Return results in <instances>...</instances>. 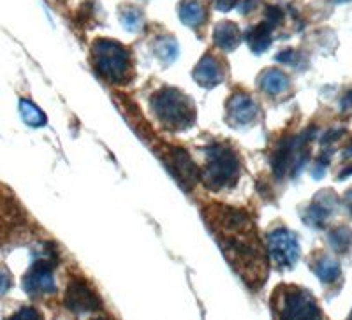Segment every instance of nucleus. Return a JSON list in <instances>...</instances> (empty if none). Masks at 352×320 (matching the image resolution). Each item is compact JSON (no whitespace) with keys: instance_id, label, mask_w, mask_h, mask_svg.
Segmentation results:
<instances>
[{"instance_id":"nucleus-1","label":"nucleus","mask_w":352,"mask_h":320,"mask_svg":"<svg viewBox=\"0 0 352 320\" xmlns=\"http://www.w3.org/2000/svg\"><path fill=\"white\" fill-rule=\"evenodd\" d=\"M203 213L220 250L241 280L252 288L264 285L268 253L248 213L224 205H210Z\"/></svg>"},{"instance_id":"nucleus-2","label":"nucleus","mask_w":352,"mask_h":320,"mask_svg":"<svg viewBox=\"0 0 352 320\" xmlns=\"http://www.w3.org/2000/svg\"><path fill=\"white\" fill-rule=\"evenodd\" d=\"M204 153L206 165L199 171V180H203L204 187L213 192L234 187L240 178V159L236 152L228 144L217 143L204 150Z\"/></svg>"},{"instance_id":"nucleus-3","label":"nucleus","mask_w":352,"mask_h":320,"mask_svg":"<svg viewBox=\"0 0 352 320\" xmlns=\"http://www.w3.org/2000/svg\"><path fill=\"white\" fill-rule=\"evenodd\" d=\"M153 115L169 130H185L192 127L196 120L194 102L184 92L176 89L157 90L150 97Z\"/></svg>"},{"instance_id":"nucleus-4","label":"nucleus","mask_w":352,"mask_h":320,"mask_svg":"<svg viewBox=\"0 0 352 320\" xmlns=\"http://www.w3.org/2000/svg\"><path fill=\"white\" fill-rule=\"evenodd\" d=\"M92 64L102 80L124 84L132 78L131 52L111 39H97L92 46Z\"/></svg>"},{"instance_id":"nucleus-5","label":"nucleus","mask_w":352,"mask_h":320,"mask_svg":"<svg viewBox=\"0 0 352 320\" xmlns=\"http://www.w3.org/2000/svg\"><path fill=\"white\" fill-rule=\"evenodd\" d=\"M316 128H308L307 133L300 136H289L278 141L275 152L272 157V168L278 180L285 178L287 174L296 176L307 164L310 150L308 143L314 139Z\"/></svg>"},{"instance_id":"nucleus-6","label":"nucleus","mask_w":352,"mask_h":320,"mask_svg":"<svg viewBox=\"0 0 352 320\" xmlns=\"http://www.w3.org/2000/svg\"><path fill=\"white\" fill-rule=\"evenodd\" d=\"M276 297V315L282 319H319L320 310L314 296L303 288L282 287Z\"/></svg>"},{"instance_id":"nucleus-7","label":"nucleus","mask_w":352,"mask_h":320,"mask_svg":"<svg viewBox=\"0 0 352 320\" xmlns=\"http://www.w3.org/2000/svg\"><path fill=\"white\" fill-rule=\"evenodd\" d=\"M160 159L185 192H190L196 187V183L199 181V169L184 148L164 144L162 152H160Z\"/></svg>"},{"instance_id":"nucleus-8","label":"nucleus","mask_w":352,"mask_h":320,"mask_svg":"<svg viewBox=\"0 0 352 320\" xmlns=\"http://www.w3.org/2000/svg\"><path fill=\"white\" fill-rule=\"evenodd\" d=\"M56 257L53 250H46V255L37 259L28 269L27 275L23 276V288L30 296H43V294L55 293V276H53V268H55Z\"/></svg>"},{"instance_id":"nucleus-9","label":"nucleus","mask_w":352,"mask_h":320,"mask_svg":"<svg viewBox=\"0 0 352 320\" xmlns=\"http://www.w3.org/2000/svg\"><path fill=\"white\" fill-rule=\"evenodd\" d=\"M268 252L278 268L289 269L300 259V243L287 229H276L268 234Z\"/></svg>"},{"instance_id":"nucleus-10","label":"nucleus","mask_w":352,"mask_h":320,"mask_svg":"<svg viewBox=\"0 0 352 320\" xmlns=\"http://www.w3.org/2000/svg\"><path fill=\"white\" fill-rule=\"evenodd\" d=\"M65 306L74 313H92L102 308L99 296L90 285L81 278H74L69 282L65 293Z\"/></svg>"},{"instance_id":"nucleus-11","label":"nucleus","mask_w":352,"mask_h":320,"mask_svg":"<svg viewBox=\"0 0 352 320\" xmlns=\"http://www.w3.org/2000/svg\"><path fill=\"white\" fill-rule=\"evenodd\" d=\"M336 205H338V197L331 190H322L320 194H317L316 199L312 201V205L305 209V224L314 229H322L328 222L329 215L335 212Z\"/></svg>"},{"instance_id":"nucleus-12","label":"nucleus","mask_w":352,"mask_h":320,"mask_svg":"<svg viewBox=\"0 0 352 320\" xmlns=\"http://www.w3.org/2000/svg\"><path fill=\"white\" fill-rule=\"evenodd\" d=\"M259 115V108L250 95L238 92L228 100V118L234 125L252 124Z\"/></svg>"},{"instance_id":"nucleus-13","label":"nucleus","mask_w":352,"mask_h":320,"mask_svg":"<svg viewBox=\"0 0 352 320\" xmlns=\"http://www.w3.org/2000/svg\"><path fill=\"white\" fill-rule=\"evenodd\" d=\"M194 80L199 87L203 89H213L217 84H220L226 78V71L222 62L213 55H204L199 60V64L196 65L192 72Z\"/></svg>"},{"instance_id":"nucleus-14","label":"nucleus","mask_w":352,"mask_h":320,"mask_svg":"<svg viewBox=\"0 0 352 320\" xmlns=\"http://www.w3.org/2000/svg\"><path fill=\"white\" fill-rule=\"evenodd\" d=\"M21 224V213L11 197L0 194V236L11 234Z\"/></svg>"},{"instance_id":"nucleus-15","label":"nucleus","mask_w":352,"mask_h":320,"mask_svg":"<svg viewBox=\"0 0 352 320\" xmlns=\"http://www.w3.org/2000/svg\"><path fill=\"white\" fill-rule=\"evenodd\" d=\"M213 39H215V45L222 52H234L241 41L240 28L234 23H231V21H220L215 27Z\"/></svg>"},{"instance_id":"nucleus-16","label":"nucleus","mask_w":352,"mask_h":320,"mask_svg":"<svg viewBox=\"0 0 352 320\" xmlns=\"http://www.w3.org/2000/svg\"><path fill=\"white\" fill-rule=\"evenodd\" d=\"M259 89L268 95H280L289 89L287 74H284L280 69H266L261 72Z\"/></svg>"},{"instance_id":"nucleus-17","label":"nucleus","mask_w":352,"mask_h":320,"mask_svg":"<svg viewBox=\"0 0 352 320\" xmlns=\"http://www.w3.org/2000/svg\"><path fill=\"white\" fill-rule=\"evenodd\" d=\"M180 18L187 27L201 28L208 20V11L199 0H184L180 4Z\"/></svg>"},{"instance_id":"nucleus-18","label":"nucleus","mask_w":352,"mask_h":320,"mask_svg":"<svg viewBox=\"0 0 352 320\" xmlns=\"http://www.w3.org/2000/svg\"><path fill=\"white\" fill-rule=\"evenodd\" d=\"M273 25H270L268 21H263V23L256 25L247 32L245 39H247L248 46L254 53H263L270 48L272 45V32H273Z\"/></svg>"},{"instance_id":"nucleus-19","label":"nucleus","mask_w":352,"mask_h":320,"mask_svg":"<svg viewBox=\"0 0 352 320\" xmlns=\"http://www.w3.org/2000/svg\"><path fill=\"white\" fill-rule=\"evenodd\" d=\"M314 273H316V276L320 282L333 284V282L338 280V276L342 275V268L335 259H331V257H320L316 264H314Z\"/></svg>"},{"instance_id":"nucleus-20","label":"nucleus","mask_w":352,"mask_h":320,"mask_svg":"<svg viewBox=\"0 0 352 320\" xmlns=\"http://www.w3.org/2000/svg\"><path fill=\"white\" fill-rule=\"evenodd\" d=\"M328 243L336 253H347L352 247V229L338 225L328 232Z\"/></svg>"},{"instance_id":"nucleus-21","label":"nucleus","mask_w":352,"mask_h":320,"mask_svg":"<svg viewBox=\"0 0 352 320\" xmlns=\"http://www.w3.org/2000/svg\"><path fill=\"white\" fill-rule=\"evenodd\" d=\"M20 115L25 124L30 125V127H43L48 122L46 115L34 102H30L27 99L20 100Z\"/></svg>"},{"instance_id":"nucleus-22","label":"nucleus","mask_w":352,"mask_h":320,"mask_svg":"<svg viewBox=\"0 0 352 320\" xmlns=\"http://www.w3.org/2000/svg\"><path fill=\"white\" fill-rule=\"evenodd\" d=\"M153 52L159 56V60L164 65L173 64L178 56V45L173 37H160L153 46Z\"/></svg>"},{"instance_id":"nucleus-23","label":"nucleus","mask_w":352,"mask_h":320,"mask_svg":"<svg viewBox=\"0 0 352 320\" xmlns=\"http://www.w3.org/2000/svg\"><path fill=\"white\" fill-rule=\"evenodd\" d=\"M120 20L124 23V27L131 32H140L143 28V14L138 8H125L120 12Z\"/></svg>"},{"instance_id":"nucleus-24","label":"nucleus","mask_w":352,"mask_h":320,"mask_svg":"<svg viewBox=\"0 0 352 320\" xmlns=\"http://www.w3.org/2000/svg\"><path fill=\"white\" fill-rule=\"evenodd\" d=\"M12 285V278L11 273L8 271L6 268H0V294H6L11 288Z\"/></svg>"},{"instance_id":"nucleus-25","label":"nucleus","mask_w":352,"mask_h":320,"mask_svg":"<svg viewBox=\"0 0 352 320\" xmlns=\"http://www.w3.org/2000/svg\"><path fill=\"white\" fill-rule=\"evenodd\" d=\"M39 312L34 308H23L16 313V315H12V319H39Z\"/></svg>"},{"instance_id":"nucleus-26","label":"nucleus","mask_w":352,"mask_h":320,"mask_svg":"<svg viewBox=\"0 0 352 320\" xmlns=\"http://www.w3.org/2000/svg\"><path fill=\"white\" fill-rule=\"evenodd\" d=\"M276 60L282 62V64H294L296 60V52H292V49H285L284 53L276 56Z\"/></svg>"},{"instance_id":"nucleus-27","label":"nucleus","mask_w":352,"mask_h":320,"mask_svg":"<svg viewBox=\"0 0 352 320\" xmlns=\"http://www.w3.org/2000/svg\"><path fill=\"white\" fill-rule=\"evenodd\" d=\"M213 2H215V8L219 11H229L236 5L238 0H213Z\"/></svg>"},{"instance_id":"nucleus-28","label":"nucleus","mask_w":352,"mask_h":320,"mask_svg":"<svg viewBox=\"0 0 352 320\" xmlns=\"http://www.w3.org/2000/svg\"><path fill=\"white\" fill-rule=\"evenodd\" d=\"M351 108H352V92H349L347 95L342 99V109H344V111H347V109H351Z\"/></svg>"},{"instance_id":"nucleus-29","label":"nucleus","mask_w":352,"mask_h":320,"mask_svg":"<svg viewBox=\"0 0 352 320\" xmlns=\"http://www.w3.org/2000/svg\"><path fill=\"white\" fill-rule=\"evenodd\" d=\"M344 201H345V208L349 209V213H351V216H352V188H351V190H347Z\"/></svg>"},{"instance_id":"nucleus-30","label":"nucleus","mask_w":352,"mask_h":320,"mask_svg":"<svg viewBox=\"0 0 352 320\" xmlns=\"http://www.w3.org/2000/svg\"><path fill=\"white\" fill-rule=\"evenodd\" d=\"M345 157H352V143L345 148Z\"/></svg>"},{"instance_id":"nucleus-31","label":"nucleus","mask_w":352,"mask_h":320,"mask_svg":"<svg viewBox=\"0 0 352 320\" xmlns=\"http://www.w3.org/2000/svg\"><path fill=\"white\" fill-rule=\"evenodd\" d=\"M336 2H347V0H336Z\"/></svg>"},{"instance_id":"nucleus-32","label":"nucleus","mask_w":352,"mask_h":320,"mask_svg":"<svg viewBox=\"0 0 352 320\" xmlns=\"http://www.w3.org/2000/svg\"><path fill=\"white\" fill-rule=\"evenodd\" d=\"M351 319H352V312H351Z\"/></svg>"}]
</instances>
